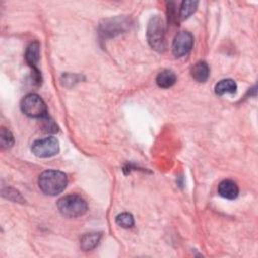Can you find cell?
Here are the masks:
<instances>
[{"label": "cell", "instance_id": "cell-1", "mask_svg": "<svg viewBox=\"0 0 258 258\" xmlns=\"http://www.w3.org/2000/svg\"><path fill=\"white\" fill-rule=\"evenodd\" d=\"M68 184L67 175L59 170H45L38 177V186L48 196H56L63 191Z\"/></svg>", "mask_w": 258, "mask_h": 258}, {"label": "cell", "instance_id": "cell-2", "mask_svg": "<svg viewBox=\"0 0 258 258\" xmlns=\"http://www.w3.org/2000/svg\"><path fill=\"white\" fill-rule=\"evenodd\" d=\"M59 213L68 218H77L86 214L88 205L86 201L78 195H68L57 202Z\"/></svg>", "mask_w": 258, "mask_h": 258}, {"label": "cell", "instance_id": "cell-3", "mask_svg": "<svg viewBox=\"0 0 258 258\" xmlns=\"http://www.w3.org/2000/svg\"><path fill=\"white\" fill-rule=\"evenodd\" d=\"M164 23L160 16H152L147 25V40L151 48L157 51H163L165 47Z\"/></svg>", "mask_w": 258, "mask_h": 258}, {"label": "cell", "instance_id": "cell-4", "mask_svg": "<svg viewBox=\"0 0 258 258\" xmlns=\"http://www.w3.org/2000/svg\"><path fill=\"white\" fill-rule=\"evenodd\" d=\"M22 112L30 118L42 119L47 116V108L44 101L36 94H28L21 102Z\"/></svg>", "mask_w": 258, "mask_h": 258}, {"label": "cell", "instance_id": "cell-5", "mask_svg": "<svg viewBox=\"0 0 258 258\" xmlns=\"http://www.w3.org/2000/svg\"><path fill=\"white\" fill-rule=\"evenodd\" d=\"M32 153L40 158L54 156L59 151V143L55 137L48 136L36 139L31 145Z\"/></svg>", "mask_w": 258, "mask_h": 258}, {"label": "cell", "instance_id": "cell-6", "mask_svg": "<svg viewBox=\"0 0 258 258\" xmlns=\"http://www.w3.org/2000/svg\"><path fill=\"white\" fill-rule=\"evenodd\" d=\"M194 37L188 31H181L174 37L172 43V53L176 57L186 55L192 48Z\"/></svg>", "mask_w": 258, "mask_h": 258}, {"label": "cell", "instance_id": "cell-7", "mask_svg": "<svg viewBox=\"0 0 258 258\" xmlns=\"http://www.w3.org/2000/svg\"><path fill=\"white\" fill-rule=\"evenodd\" d=\"M40 45L37 41H33L31 43L28 44V46L26 47V50H25V60L27 62V64L29 67L32 68L33 72H34V75H35V80L37 82V84H40L41 82V76H40V73L39 71L37 70L36 68V63L38 62L39 60V55H40Z\"/></svg>", "mask_w": 258, "mask_h": 258}, {"label": "cell", "instance_id": "cell-8", "mask_svg": "<svg viewBox=\"0 0 258 258\" xmlns=\"http://www.w3.org/2000/svg\"><path fill=\"white\" fill-rule=\"evenodd\" d=\"M218 192L221 197L225 199L234 200L239 195V187L233 180L225 179L220 182L218 186Z\"/></svg>", "mask_w": 258, "mask_h": 258}, {"label": "cell", "instance_id": "cell-9", "mask_svg": "<svg viewBox=\"0 0 258 258\" xmlns=\"http://www.w3.org/2000/svg\"><path fill=\"white\" fill-rule=\"evenodd\" d=\"M190 74L197 82L204 83L210 76V68L206 61H198L191 68Z\"/></svg>", "mask_w": 258, "mask_h": 258}, {"label": "cell", "instance_id": "cell-10", "mask_svg": "<svg viewBox=\"0 0 258 258\" xmlns=\"http://www.w3.org/2000/svg\"><path fill=\"white\" fill-rule=\"evenodd\" d=\"M176 82L175 74L170 70L161 71L156 77V84L162 89H167L172 87Z\"/></svg>", "mask_w": 258, "mask_h": 258}, {"label": "cell", "instance_id": "cell-11", "mask_svg": "<svg viewBox=\"0 0 258 258\" xmlns=\"http://www.w3.org/2000/svg\"><path fill=\"white\" fill-rule=\"evenodd\" d=\"M101 234L100 233H87L80 240L81 249L84 251L93 250L100 242Z\"/></svg>", "mask_w": 258, "mask_h": 258}, {"label": "cell", "instance_id": "cell-12", "mask_svg": "<svg viewBox=\"0 0 258 258\" xmlns=\"http://www.w3.org/2000/svg\"><path fill=\"white\" fill-rule=\"evenodd\" d=\"M237 91V84L232 79L221 80L215 86V92L217 95L222 96L225 94H234Z\"/></svg>", "mask_w": 258, "mask_h": 258}, {"label": "cell", "instance_id": "cell-13", "mask_svg": "<svg viewBox=\"0 0 258 258\" xmlns=\"http://www.w3.org/2000/svg\"><path fill=\"white\" fill-rule=\"evenodd\" d=\"M198 4H199L198 1H183L178 11V19L184 20L188 18L196 11Z\"/></svg>", "mask_w": 258, "mask_h": 258}, {"label": "cell", "instance_id": "cell-14", "mask_svg": "<svg viewBox=\"0 0 258 258\" xmlns=\"http://www.w3.org/2000/svg\"><path fill=\"white\" fill-rule=\"evenodd\" d=\"M14 144V137L10 130L2 127L0 130V146L2 149L10 148Z\"/></svg>", "mask_w": 258, "mask_h": 258}, {"label": "cell", "instance_id": "cell-15", "mask_svg": "<svg viewBox=\"0 0 258 258\" xmlns=\"http://www.w3.org/2000/svg\"><path fill=\"white\" fill-rule=\"evenodd\" d=\"M116 223L122 228H131L134 225V219L131 214L122 213L116 217Z\"/></svg>", "mask_w": 258, "mask_h": 258}, {"label": "cell", "instance_id": "cell-16", "mask_svg": "<svg viewBox=\"0 0 258 258\" xmlns=\"http://www.w3.org/2000/svg\"><path fill=\"white\" fill-rule=\"evenodd\" d=\"M42 119H43L42 120L43 121V129H44L45 132H55V131H57V127H56V125L54 124V122L52 120L48 119L47 116L42 118Z\"/></svg>", "mask_w": 258, "mask_h": 258}]
</instances>
